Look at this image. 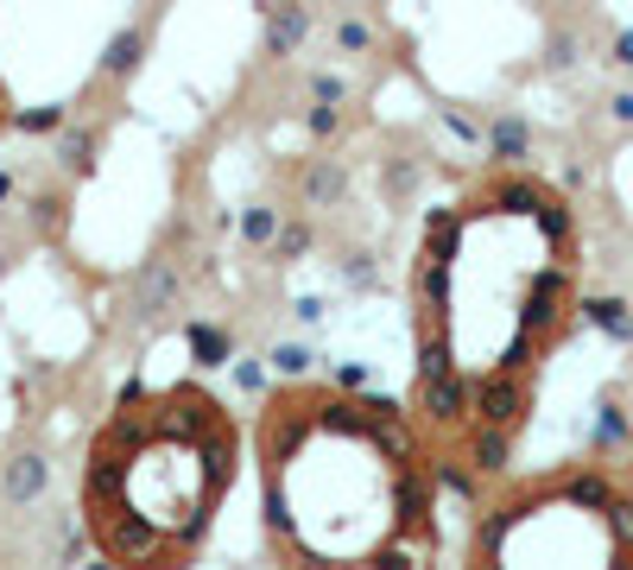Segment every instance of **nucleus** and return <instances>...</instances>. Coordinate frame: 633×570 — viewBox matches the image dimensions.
Returning <instances> with one entry per match:
<instances>
[{
	"mask_svg": "<svg viewBox=\"0 0 633 570\" xmlns=\"http://www.w3.org/2000/svg\"><path fill=\"white\" fill-rule=\"evenodd\" d=\"M608 114H615V121H633V89H621V96L608 102Z\"/></svg>",
	"mask_w": 633,
	"mask_h": 570,
	"instance_id": "21",
	"label": "nucleus"
},
{
	"mask_svg": "<svg viewBox=\"0 0 633 570\" xmlns=\"http://www.w3.org/2000/svg\"><path fill=\"white\" fill-rule=\"evenodd\" d=\"M0 266H7V261H0Z\"/></svg>",
	"mask_w": 633,
	"mask_h": 570,
	"instance_id": "25",
	"label": "nucleus"
},
{
	"mask_svg": "<svg viewBox=\"0 0 633 570\" xmlns=\"http://www.w3.org/2000/svg\"><path fill=\"white\" fill-rule=\"evenodd\" d=\"M469 393H476V380H463V375L418 380V418H431L438 431H463L469 425Z\"/></svg>",
	"mask_w": 633,
	"mask_h": 570,
	"instance_id": "2",
	"label": "nucleus"
},
{
	"mask_svg": "<svg viewBox=\"0 0 633 570\" xmlns=\"http://www.w3.org/2000/svg\"><path fill=\"white\" fill-rule=\"evenodd\" d=\"M241 235H248L254 248L279 241V210H248V216H241Z\"/></svg>",
	"mask_w": 633,
	"mask_h": 570,
	"instance_id": "13",
	"label": "nucleus"
},
{
	"mask_svg": "<svg viewBox=\"0 0 633 570\" xmlns=\"http://www.w3.org/2000/svg\"><path fill=\"white\" fill-rule=\"evenodd\" d=\"M311 134H336V102H317L311 109Z\"/></svg>",
	"mask_w": 633,
	"mask_h": 570,
	"instance_id": "18",
	"label": "nucleus"
},
{
	"mask_svg": "<svg viewBox=\"0 0 633 570\" xmlns=\"http://www.w3.org/2000/svg\"><path fill=\"white\" fill-rule=\"evenodd\" d=\"M336 190H342V172H336V165H311V172H304V203H311V210L336 203Z\"/></svg>",
	"mask_w": 633,
	"mask_h": 570,
	"instance_id": "10",
	"label": "nucleus"
},
{
	"mask_svg": "<svg viewBox=\"0 0 633 570\" xmlns=\"http://www.w3.org/2000/svg\"><path fill=\"white\" fill-rule=\"evenodd\" d=\"M336 45H342V51H349V58H355V51H368V45H374L368 20H342V26H336Z\"/></svg>",
	"mask_w": 633,
	"mask_h": 570,
	"instance_id": "14",
	"label": "nucleus"
},
{
	"mask_svg": "<svg viewBox=\"0 0 633 570\" xmlns=\"http://www.w3.org/2000/svg\"><path fill=\"white\" fill-rule=\"evenodd\" d=\"M304 248H311V228H304V223H292L286 235H279V261H299Z\"/></svg>",
	"mask_w": 633,
	"mask_h": 570,
	"instance_id": "16",
	"label": "nucleus"
},
{
	"mask_svg": "<svg viewBox=\"0 0 633 570\" xmlns=\"http://www.w3.org/2000/svg\"><path fill=\"white\" fill-rule=\"evenodd\" d=\"M38 489H45V456H13L7 476H0V494L13 507H26V501H38Z\"/></svg>",
	"mask_w": 633,
	"mask_h": 570,
	"instance_id": "4",
	"label": "nucleus"
},
{
	"mask_svg": "<svg viewBox=\"0 0 633 570\" xmlns=\"http://www.w3.org/2000/svg\"><path fill=\"white\" fill-rule=\"evenodd\" d=\"M558 494L577 501V507H608L615 501V482L602 469H570V476H558Z\"/></svg>",
	"mask_w": 633,
	"mask_h": 570,
	"instance_id": "5",
	"label": "nucleus"
},
{
	"mask_svg": "<svg viewBox=\"0 0 633 570\" xmlns=\"http://www.w3.org/2000/svg\"><path fill=\"white\" fill-rule=\"evenodd\" d=\"M311 96H317V102H342V83H336V76H311Z\"/></svg>",
	"mask_w": 633,
	"mask_h": 570,
	"instance_id": "19",
	"label": "nucleus"
},
{
	"mask_svg": "<svg viewBox=\"0 0 633 570\" xmlns=\"http://www.w3.org/2000/svg\"><path fill=\"white\" fill-rule=\"evenodd\" d=\"M89 152H96V134H89V127H76V134H64V140H58V159H64L71 172H83V165H89Z\"/></svg>",
	"mask_w": 633,
	"mask_h": 570,
	"instance_id": "12",
	"label": "nucleus"
},
{
	"mask_svg": "<svg viewBox=\"0 0 633 570\" xmlns=\"http://www.w3.org/2000/svg\"><path fill=\"white\" fill-rule=\"evenodd\" d=\"M304 38H311V7H279L266 20V58H292Z\"/></svg>",
	"mask_w": 633,
	"mask_h": 570,
	"instance_id": "3",
	"label": "nucleus"
},
{
	"mask_svg": "<svg viewBox=\"0 0 633 570\" xmlns=\"http://www.w3.org/2000/svg\"><path fill=\"white\" fill-rule=\"evenodd\" d=\"M438 375H456L450 337H418V380H438Z\"/></svg>",
	"mask_w": 633,
	"mask_h": 570,
	"instance_id": "9",
	"label": "nucleus"
},
{
	"mask_svg": "<svg viewBox=\"0 0 633 570\" xmlns=\"http://www.w3.org/2000/svg\"><path fill=\"white\" fill-rule=\"evenodd\" d=\"M304 362H311L304 349H279V375H304Z\"/></svg>",
	"mask_w": 633,
	"mask_h": 570,
	"instance_id": "20",
	"label": "nucleus"
},
{
	"mask_svg": "<svg viewBox=\"0 0 633 570\" xmlns=\"http://www.w3.org/2000/svg\"><path fill=\"white\" fill-rule=\"evenodd\" d=\"M628 438V418H621V406H602V431H596V451H608V444H621Z\"/></svg>",
	"mask_w": 633,
	"mask_h": 570,
	"instance_id": "15",
	"label": "nucleus"
},
{
	"mask_svg": "<svg viewBox=\"0 0 633 570\" xmlns=\"http://www.w3.org/2000/svg\"><path fill=\"white\" fill-rule=\"evenodd\" d=\"M488 140H494V159H526V121H514V114H507V121H494V134H488Z\"/></svg>",
	"mask_w": 633,
	"mask_h": 570,
	"instance_id": "11",
	"label": "nucleus"
},
{
	"mask_svg": "<svg viewBox=\"0 0 633 570\" xmlns=\"http://www.w3.org/2000/svg\"><path fill=\"white\" fill-rule=\"evenodd\" d=\"M197 355H203V362H223V355H228V337H223V330H203V337H197Z\"/></svg>",
	"mask_w": 633,
	"mask_h": 570,
	"instance_id": "17",
	"label": "nucleus"
},
{
	"mask_svg": "<svg viewBox=\"0 0 633 570\" xmlns=\"http://www.w3.org/2000/svg\"><path fill=\"white\" fill-rule=\"evenodd\" d=\"M615 64H633V33L615 38Z\"/></svg>",
	"mask_w": 633,
	"mask_h": 570,
	"instance_id": "24",
	"label": "nucleus"
},
{
	"mask_svg": "<svg viewBox=\"0 0 633 570\" xmlns=\"http://www.w3.org/2000/svg\"><path fill=\"white\" fill-rule=\"evenodd\" d=\"M241 387H248V393H261V387H266V375L254 368V362H241Z\"/></svg>",
	"mask_w": 633,
	"mask_h": 570,
	"instance_id": "22",
	"label": "nucleus"
},
{
	"mask_svg": "<svg viewBox=\"0 0 633 570\" xmlns=\"http://www.w3.org/2000/svg\"><path fill=\"white\" fill-rule=\"evenodd\" d=\"M526 413H532V380H526L520 368H494V375L476 380V393H469V418L501 425V431H520Z\"/></svg>",
	"mask_w": 633,
	"mask_h": 570,
	"instance_id": "1",
	"label": "nucleus"
},
{
	"mask_svg": "<svg viewBox=\"0 0 633 570\" xmlns=\"http://www.w3.org/2000/svg\"><path fill=\"white\" fill-rule=\"evenodd\" d=\"M140 51H147V33H140V26L114 33V45L102 51V71H109V76H127L134 64H140Z\"/></svg>",
	"mask_w": 633,
	"mask_h": 570,
	"instance_id": "6",
	"label": "nucleus"
},
{
	"mask_svg": "<svg viewBox=\"0 0 633 570\" xmlns=\"http://www.w3.org/2000/svg\"><path fill=\"white\" fill-rule=\"evenodd\" d=\"M140 304H147V311H165V304H178V279H172L165 266H147V273H140Z\"/></svg>",
	"mask_w": 633,
	"mask_h": 570,
	"instance_id": "8",
	"label": "nucleus"
},
{
	"mask_svg": "<svg viewBox=\"0 0 633 570\" xmlns=\"http://www.w3.org/2000/svg\"><path fill=\"white\" fill-rule=\"evenodd\" d=\"M583 317H590L596 330H608V337H621V342L633 337V317H628V304L621 299H590L583 304Z\"/></svg>",
	"mask_w": 633,
	"mask_h": 570,
	"instance_id": "7",
	"label": "nucleus"
},
{
	"mask_svg": "<svg viewBox=\"0 0 633 570\" xmlns=\"http://www.w3.org/2000/svg\"><path fill=\"white\" fill-rule=\"evenodd\" d=\"M349 286H374V266L368 261H349Z\"/></svg>",
	"mask_w": 633,
	"mask_h": 570,
	"instance_id": "23",
	"label": "nucleus"
}]
</instances>
